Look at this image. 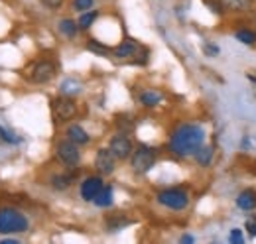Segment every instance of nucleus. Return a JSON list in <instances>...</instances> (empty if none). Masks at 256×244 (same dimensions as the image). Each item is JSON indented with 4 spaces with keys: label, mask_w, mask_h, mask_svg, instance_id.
I'll list each match as a JSON object with an SVG mask.
<instances>
[{
    "label": "nucleus",
    "mask_w": 256,
    "mask_h": 244,
    "mask_svg": "<svg viewBox=\"0 0 256 244\" xmlns=\"http://www.w3.org/2000/svg\"><path fill=\"white\" fill-rule=\"evenodd\" d=\"M205 142V130L197 124H184L180 126L170 140V148L176 156H192Z\"/></svg>",
    "instance_id": "nucleus-1"
},
{
    "label": "nucleus",
    "mask_w": 256,
    "mask_h": 244,
    "mask_svg": "<svg viewBox=\"0 0 256 244\" xmlns=\"http://www.w3.org/2000/svg\"><path fill=\"white\" fill-rule=\"evenodd\" d=\"M30 226L26 214L20 213L18 209L6 207L0 209V234H18V232H26Z\"/></svg>",
    "instance_id": "nucleus-2"
},
{
    "label": "nucleus",
    "mask_w": 256,
    "mask_h": 244,
    "mask_svg": "<svg viewBox=\"0 0 256 244\" xmlns=\"http://www.w3.org/2000/svg\"><path fill=\"white\" fill-rule=\"evenodd\" d=\"M156 164V150L148 146H138L132 150V170L136 174H148Z\"/></svg>",
    "instance_id": "nucleus-3"
},
{
    "label": "nucleus",
    "mask_w": 256,
    "mask_h": 244,
    "mask_svg": "<svg viewBox=\"0 0 256 244\" xmlns=\"http://www.w3.org/2000/svg\"><path fill=\"white\" fill-rule=\"evenodd\" d=\"M158 203L168 209L182 211L190 205V195L184 189H166V191L158 193Z\"/></svg>",
    "instance_id": "nucleus-4"
},
{
    "label": "nucleus",
    "mask_w": 256,
    "mask_h": 244,
    "mask_svg": "<svg viewBox=\"0 0 256 244\" xmlns=\"http://www.w3.org/2000/svg\"><path fill=\"white\" fill-rule=\"evenodd\" d=\"M52 110H54L56 118L60 122H67L77 114V104L69 96H60V98H56L52 102Z\"/></svg>",
    "instance_id": "nucleus-5"
},
{
    "label": "nucleus",
    "mask_w": 256,
    "mask_h": 244,
    "mask_svg": "<svg viewBox=\"0 0 256 244\" xmlns=\"http://www.w3.org/2000/svg\"><path fill=\"white\" fill-rule=\"evenodd\" d=\"M56 75V65L52 61H38L30 71V79L38 85H44L48 81H52Z\"/></svg>",
    "instance_id": "nucleus-6"
},
{
    "label": "nucleus",
    "mask_w": 256,
    "mask_h": 244,
    "mask_svg": "<svg viewBox=\"0 0 256 244\" xmlns=\"http://www.w3.org/2000/svg\"><path fill=\"white\" fill-rule=\"evenodd\" d=\"M58 158L64 162L65 166H77L79 160H81V152H79L77 144L67 138V140L58 144Z\"/></svg>",
    "instance_id": "nucleus-7"
},
{
    "label": "nucleus",
    "mask_w": 256,
    "mask_h": 244,
    "mask_svg": "<svg viewBox=\"0 0 256 244\" xmlns=\"http://www.w3.org/2000/svg\"><path fill=\"white\" fill-rule=\"evenodd\" d=\"M114 166H116V158L112 156V152L108 148H100L96 152L95 158V168L98 170L100 176H110L114 172Z\"/></svg>",
    "instance_id": "nucleus-8"
},
{
    "label": "nucleus",
    "mask_w": 256,
    "mask_h": 244,
    "mask_svg": "<svg viewBox=\"0 0 256 244\" xmlns=\"http://www.w3.org/2000/svg\"><path fill=\"white\" fill-rule=\"evenodd\" d=\"M108 150L112 152V156H114L116 160H126V158L132 156V142L128 140V136H124V134H116V136L110 140Z\"/></svg>",
    "instance_id": "nucleus-9"
},
{
    "label": "nucleus",
    "mask_w": 256,
    "mask_h": 244,
    "mask_svg": "<svg viewBox=\"0 0 256 244\" xmlns=\"http://www.w3.org/2000/svg\"><path fill=\"white\" fill-rule=\"evenodd\" d=\"M102 187H104V185H102V180H100V178H87L85 182L81 183V197H83L85 201H93L96 195L100 193Z\"/></svg>",
    "instance_id": "nucleus-10"
},
{
    "label": "nucleus",
    "mask_w": 256,
    "mask_h": 244,
    "mask_svg": "<svg viewBox=\"0 0 256 244\" xmlns=\"http://www.w3.org/2000/svg\"><path fill=\"white\" fill-rule=\"evenodd\" d=\"M67 138L71 140V142H75L77 146H81V144H89V134L79 126V124H71L69 128H67Z\"/></svg>",
    "instance_id": "nucleus-11"
},
{
    "label": "nucleus",
    "mask_w": 256,
    "mask_h": 244,
    "mask_svg": "<svg viewBox=\"0 0 256 244\" xmlns=\"http://www.w3.org/2000/svg\"><path fill=\"white\" fill-rule=\"evenodd\" d=\"M138 52V44L134 42V40H124L118 48H114V58H118V60H126V58H132L134 54Z\"/></svg>",
    "instance_id": "nucleus-12"
},
{
    "label": "nucleus",
    "mask_w": 256,
    "mask_h": 244,
    "mask_svg": "<svg viewBox=\"0 0 256 244\" xmlns=\"http://www.w3.org/2000/svg\"><path fill=\"white\" fill-rule=\"evenodd\" d=\"M236 205L242 211H252V209H256V193L254 191H242L236 197Z\"/></svg>",
    "instance_id": "nucleus-13"
},
{
    "label": "nucleus",
    "mask_w": 256,
    "mask_h": 244,
    "mask_svg": "<svg viewBox=\"0 0 256 244\" xmlns=\"http://www.w3.org/2000/svg\"><path fill=\"white\" fill-rule=\"evenodd\" d=\"M226 10H232V12H246L252 8V0H219Z\"/></svg>",
    "instance_id": "nucleus-14"
},
{
    "label": "nucleus",
    "mask_w": 256,
    "mask_h": 244,
    "mask_svg": "<svg viewBox=\"0 0 256 244\" xmlns=\"http://www.w3.org/2000/svg\"><path fill=\"white\" fill-rule=\"evenodd\" d=\"M96 207H110L112 205V189L110 187H102L100 193L93 199Z\"/></svg>",
    "instance_id": "nucleus-15"
},
{
    "label": "nucleus",
    "mask_w": 256,
    "mask_h": 244,
    "mask_svg": "<svg viewBox=\"0 0 256 244\" xmlns=\"http://www.w3.org/2000/svg\"><path fill=\"white\" fill-rule=\"evenodd\" d=\"M60 32L64 34L65 38H75L77 32H79V24H75V22L69 20V18H65V20L60 22Z\"/></svg>",
    "instance_id": "nucleus-16"
},
{
    "label": "nucleus",
    "mask_w": 256,
    "mask_h": 244,
    "mask_svg": "<svg viewBox=\"0 0 256 244\" xmlns=\"http://www.w3.org/2000/svg\"><path fill=\"white\" fill-rule=\"evenodd\" d=\"M96 16H98V12L96 10H87V12H83L81 14V18H79V28L81 30H89L91 26H93V22L96 20Z\"/></svg>",
    "instance_id": "nucleus-17"
},
{
    "label": "nucleus",
    "mask_w": 256,
    "mask_h": 244,
    "mask_svg": "<svg viewBox=\"0 0 256 244\" xmlns=\"http://www.w3.org/2000/svg\"><path fill=\"white\" fill-rule=\"evenodd\" d=\"M195 160H197L201 166H209L211 160H213V148H211V146H201V148L195 152Z\"/></svg>",
    "instance_id": "nucleus-18"
},
{
    "label": "nucleus",
    "mask_w": 256,
    "mask_h": 244,
    "mask_svg": "<svg viewBox=\"0 0 256 244\" xmlns=\"http://www.w3.org/2000/svg\"><path fill=\"white\" fill-rule=\"evenodd\" d=\"M160 100H162V94L156 91H146L140 94V102L144 106H156V104H160Z\"/></svg>",
    "instance_id": "nucleus-19"
},
{
    "label": "nucleus",
    "mask_w": 256,
    "mask_h": 244,
    "mask_svg": "<svg viewBox=\"0 0 256 244\" xmlns=\"http://www.w3.org/2000/svg\"><path fill=\"white\" fill-rule=\"evenodd\" d=\"M52 185H54V189L64 191V189H67V187L71 185V176H56V178L52 180Z\"/></svg>",
    "instance_id": "nucleus-20"
},
{
    "label": "nucleus",
    "mask_w": 256,
    "mask_h": 244,
    "mask_svg": "<svg viewBox=\"0 0 256 244\" xmlns=\"http://www.w3.org/2000/svg\"><path fill=\"white\" fill-rule=\"evenodd\" d=\"M236 40L242 42V44H246V46H252L256 42V34L250 30H240V32H236Z\"/></svg>",
    "instance_id": "nucleus-21"
},
{
    "label": "nucleus",
    "mask_w": 256,
    "mask_h": 244,
    "mask_svg": "<svg viewBox=\"0 0 256 244\" xmlns=\"http://www.w3.org/2000/svg\"><path fill=\"white\" fill-rule=\"evenodd\" d=\"M0 138H2L4 142H8V144H20V142H22L20 136H16L14 132H10V130H6V128H2V126H0Z\"/></svg>",
    "instance_id": "nucleus-22"
},
{
    "label": "nucleus",
    "mask_w": 256,
    "mask_h": 244,
    "mask_svg": "<svg viewBox=\"0 0 256 244\" xmlns=\"http://www.w3.org/2000/svg\"><path fill=\"white\" fill-rule=\"evenodd\" d=\"M87 48H89L91 52L98 54V56H106V54H108V48H106V46H100L96 40H91V42L87 44Z\"/></svg>",
    "instance_id": "nucleus-23"
},
{
    "label": "nucleus",
    "mask_w": 256,
    "mask_h": 244,
    "mask_svg": "<svg viewBox=\"0 0 256 244\" xmlns=\"http://www.w3.org/2000/svg\"><path fill=\"white\" fill-rule=\"evenodd\" d=\"M93 4H95V0H73L75 10H79V12H87V10H91Z\"/></svg>",
    "instance_id": "nucleus-24"
},
{
    "label": "nucleus",
    "mask_w": 256,
    "mask_h": 244,
    "mask_svg": "<svg viewBox=\"0 0 256 244\" xmlns=\"http://www.w3.org/2000/svg\"><path fill=\"white\" fill-rule=\"evenodd\" d=\"M228 240H230V242L240 244L242 240H244V238H242V232H240L238 228H232V230H230V236H228Z\"/></svg>",
    "instance_id": "nucleus-25"
},
{
    "label": "nucleus",
    "mask_w": 256,
    "mask_h": 244,
    "mask_svg": "<svg viewBox=\"0 0 256 244\" xmlns=\"http://www.w3.org/2000/svg\"><path fill=\"white\" fill-rule=\"evenodd\" d=\"M42 4L48 6V8H52V10H58V8H62L64 0H42Z\"/></svg>",
    "instance_id": "nucleus-26"
},
{
    "label": "nucleus",
    "mask_w": 256,
    "mask_h": 244,
    "mask_svg": "<svg viewBox=\"0 0 256 244\" xmlns=\"http://www.w3.org/2000/svg\"><path fill=\"white\" fill-rule=\"evenodd\" d=\"M205 54H207V56H217V54H219V48H213V46H205Z\"/></svg>",
    "instance_id": "nucleus-27"
},
{
    "label": "nucleus",
    "mask_w": 256,
    "mask_h": 244,
    "mask_svg": "<svg viewBox=\"0 0 256 244\" xmlns=\"http://www.w3.org/2000/svg\"><path fill=\"white\" fill-rule=\"evenodd\" d=\"M246 228L250 230L252 236H256V222H246Z\"/></svg>",
    "instance_id": "nucleus-28"
},
{
    "label": "nucleus",
    "mask_w": 256,
    "mask_h": 244,
    "mask_svg": "<svg viewBox=\"0 0 256 244\" xmlns=\"http://www.w3.org/2000/svg\"><path fill=\"white\" fill-rule=\"evenodd\" d=\"M0 242H2V244H16L18 240H16V238H8V234H6V236H4Z\"/></svg>",
    "instance_id": "nucleus-29"
},
{
    "label": "nucleus",
    "mask_w": 256,
    "mask_h": 244,
    "mask_svg": "<svg viewBox=\"0 0 256 244\" xmlns=\"http://www.w3.org/2000/svg\"><path fill=\"white\" fill-rule=\"evenodd\" d=\"M193 240H195V238H193L192 234H184V236H182V242H193Z\"/></svg>",
    "instance_id": "nucleus-30"
},
{
    "label": "nucleus",
    "mask_w": 256,
    "mask_h": 244,
    "mask_svg": "<svg viewBox=\"0 0 256 244\" xmlns=\"http://www.w3.org/2000/svg\"><path fill=\"white\" fill-rule=\"evenodd\" d=\"M250 81H252V83H256V77H250Z\"/></svg>",
    "instance_id": "nucleus-31"
}]
</instances>
